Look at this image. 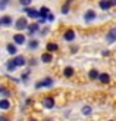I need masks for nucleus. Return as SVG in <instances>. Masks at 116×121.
<instances>
[{
  "mask_svg": "<svg viewBox=\"0 0 116 121\" xmlns=\"http://www.w3.org/2000/svg\"><path fill=\"white\" fill-rule=\"evenodd\" d=\"M16 30H18V31H22V30H25L27 27H29L28 25V22H27V19H25V18H19V19H18L16 21Z\"/></svg>",
  "mask_w": 116,
  "mask_h": 121,
  "instance_id": "nucleus-1",
  "label": "nucleus"
},
{
  "mask_svg": "<svg viewBox=\"0 0 116 121\" xmlns=\"http://www.w3.org/2000/svg\"><path fill=\"white\" fill-rule=\"evenodd\" d=\"M52 84H53V80H52V78H44L43 81H38L37 84H35V87H37V89H41V87H50Z\"/></svg>",
  "mask_w": 116,
  "mask_h": 121,
  "instance_id": "nucleus-2",
  "label": "nucleus"
},
{
  "mask_svg": "<svg viewBox=\"0 0 116 121\" xmlns=\"http://www.w3.org/2000/svg\"><path fill=\"white\" fill-rule=\"evenodd\" d=\"M25 12H27V15L29 16V18H41V15H40V10H37V9H31V8H25Z\"/></svg>",
  "mask_w": 116,
  "mask_h": 121,
  "instance_id": "nucleus-3",
  "label": "nucleus"
},
{
  "mask_svg": "<svg viewBox=\"0 0 116 121\" xmlns=\"http://www.w3.org/2000/svg\"><path fill=\"white\" fill-rule=\"evenodd\" d=\"M106 40H107V43H113V41L116 40V27L110 28V31L106 34Z\"/></svg>",
  "mask_w": 116,
  "mask_h": 121,
  "instance_id": "nucleus-4",
  "label": "nucleus"
},
{
  "mask_svg": "<svg viewBox=\"0 0 116 121\" xmlns=\"http://www.w3.org/2000/svg\"><path fill=\"white\" fill-rule=\"evenodd\" d=\"M96 16H97V15H96V12H94L93 9H90V10H87V12L84 13V19L87 21V22H90V21H93Z\"/></svg>",
  "mask_w": 116,
  "mask_h": 121,
  "instance_id": "nucleus-5",
  "label": "nucleus"
},
{
  "mask_svg": "<svg viewBox=\"0 0 116 121\" xmlns=\"http://www.w3.org/2000/svg\"><path fill=\"white\" fill-rule=\"evenodd\" d=\"M25 35L24 34H15L13 35V41H15V44H24L25 43Z\"/></svg>",
  "mask_w": 116,
  "mask_h": 121,
  "instance_id": "nucleus-6",
  "label": "nucleus"
},
{
  "mask_svg": "<svg viewBox=\"0 0 116 121\" xmlns=\"http://www.w3.org/2000/svg\"><path fill=\"white\" fill-rule=\"evenodd\" d=\"M63 39H65L66 41H72V40L75 39V31H74V30H68V31H65Z\"/></svg>",
  "mask_w": 116,
  "mask_h": 121,
  "instance_id": "nucleus-7",
  "label": "nucleus"
},
{
  "mask_svg": "<svg viewBox=\"0 0 116 121\" xmlns=\"http://www.w3.org/2000/svg\"><path fill=\"white\" fill-rule=\"evenodd\" d=\"M25 62H27V60H25V58H24V56H16L13 59V64L16 66H24V65H25Z\"/></svg>",
  "mask_w": 116,
  "mask_h": 121,
  "instance_id": "nucleus-8",
  "label": "nucleus"
},
{
  "mask_svg": "<svg viewBox=\"0 0 116 121\" xmlns=\"http://www.w3.org/2000/svg\"><path fill=\"white\" fill-rule=\"evenodd\" d=\"M43 104H44L46 108H53L54 106V100H53V98H46Z\"/></svg>",
  "mask_w": 116,
  "mask_h": 121,
  "instance_id": "nucleus-9",
  "label": "nucleus"
},
{
  "mask_svg": "<svg viewBox=\"0 0 116 121\" xmlns=\"http://www.w3.org/2000/svg\"><path fill=\"white\" fill-rule=\"evenodd\" d=\"M110 2H109V0H101V2H100V8L103 9V10H107L109 8H110Z\"/></svg>",
  "mask_w": 116,
  "mask_h": 121,
  "instance_id": "nucleus-10",
  "label": "nucleus"
},
{
  "mask_svg": "<svg viewBox=\"0 0 116 121\" xmlns=\"http://www.w3.org/2000/svg\"><path fill=\"white\" fill-rule=\"evenodd\" d=\"M0 24H2V25H12V18L10 16H3Z\"/></svg>",
  "mask_w": 116,
  "mask_h": 121,
  "instance_id": "nucleus-11",
  "label": "nucleus"
},
{
  "mask_svg": "<svg viewBox=\"0 0 116 121\" xmlns=\"http://www.w3.org/2000/svg\"><path fill=\"white\" fill-rule=\"evenodd\" d=\"M40 15H41V18H44V19H46V18L50 15V10H48V8H41V9H40Z\"/></svg>",
  "mask_w": 116,
  "mask_h": 121,
  "instance_id": "nucleus-12",
  "label": "nucleus"
},
{
  "mask_svg": "<svg viewBox=\"0 0 116 121\" xmlns=\"http://www.w3.org/2000/svg\"><path fill=\"white\" fill-rule=\"evenodd\" d=\"M52 55L50 53H43V56H41V60L43 62H46V64H48V62H52Z\"/></svg>",
  "mask_w": 116,
  "mask_h": 121,
  "instance_id": "nucleus-13",
  "label": "nucleus"
},
{
  "mask_svg": "<svg viewBox=\"0 0 116 121\" xmlns=\"http://www.w3.org/2000/svg\"><path fill=\"white\" fill-rule=\"evenodd\" d=\"M63 75H65V77L74 75V68H71V66H66V68L63 69Z\"/></svg>",
  "mask_w": 116,
  "mask_h": 121,
  "instance_id": "nucleus-14",
  "label": "nucleus"
},
{
  "mask_svg": "<svg viewBox=\"0 0 116 121\" xmlns=\"http://www.w3.org/2000/svg\"><path fill=\"white\" fill-rule=\"evenodd\" d=\"M99 80L101 81V83H109V80H110V77H109V74H106V72H104V74H100V77H99Z\"/></svg>",
  "mask_w": 116,
  "mask_h": 121,
  "instance_id": "nucleus-15",
  "label": "nucleus"
},
{
  "mask_svg": "<svg viewBox=\"0 0 116 121\" xmlns=\"http://www.w3.org/2000/svg\"><path fill=\"white\" fill-rule=\"evenodd\" d=\"M9 106H10V104H9L8 99H2V100H0V108H2V109H8Z\"/></svg>",
  "mask_w": 116,
  "mask_h": 121,
  "instance_id": "nucleus-16",
  "label": "nucleus"
},
{
  "mask_svg": "<svg viewBox=\"0 0 116 121\" xmlns=\"http://www.w3.org/2000/svg\"><path fill=\"white\" fill-rule=\"evenodd\" d=\"M28 28H29V34H34V33H37V31H38V28H40V27H38V24H32V25H29Z\"/></svg>",
  "mask_w": 116,
  "mask_h": 121,
  "instance_id": "nucleus-17",
  "label": "nucleus"
},
{
  "mask_svg": "<svg viewBox=\"0 0 116 121\" xmlns=\"http://www.w3.org/2000/svg\"><path fill=\"white\" fill-rule=\"evenodd\" d=\"M8 52L10 53V55H15V53L18 52L16 50V46L15 44H8Z\"/></svg>",
  "mask_w": 116,
  "mask_h": 121,
  "instance_id": "nucleus-18",
  "label": "nucleus"
},
{
  "mask_svg": "<svg viewBox=\"0 0 116 121\" xmlns=\"http://www.w3.org/2000/svg\"><path fill=\"white\" fill-rule=\"evenodd\" d=\"M99 77H100V74L96 69H91L90 71V78H91V80H96V78H99Z\"/></svg>",
  "mask_w": 116,
  "mask_h": 121,
  "instance_id": "nucleus-19",
  "label": "nucleus"
},
{
  "mask_svg": "<svg viewBox=\"0 0 116 121\" xmlns=\"http://www.w3.org/2000/svg\"><path fill=\"white\" fill-rule=\"evenodd\" d=\"M47 50H48V52H54V50H57V44H54V43H48V44H47Z\"/></svg>",
  "mask_w": 116,
  "mask_h": 121,
  "instance_id": "nucleus-20",
  "label": "nucleus"
},
{
  "mask_svg": "<svg viewBox=\"0 0 116 121\" xmlns=\"http://www.w3.org/2000/svg\"><path fill=\"white\" fill-rule=\"evenodd\" d=\"M9 2H10V0H0V9H2V10H4Z\"/></svg>",
  "mask_w": 116,
  "mask_h": 121,
  "instance_id": "nucleus-21",
  "label": "nucleus"
},
{
  "mask_svg": "<svg viewBox=\"0 0 116 121\" xmlns=\"http://www.w3.org/2000/svg\"><path fill=\"white\" fill-rule=\"evenodd\" d=\"M82 114H84V115H90V114H91V108L90 106H84L82 108Z\"/></svg>",
  "mask_w": 116,
  "mask_h": 121,
  "instance_id": "nucleus-22",
  "label": "nucleus"
},
{
  "mask_svg": "<svg viewBox=\"0 0 116 121\" xmlns=\"http://www.w3.org/2000/svg\"><path fill=\"white\" fill-rule=\"evenodd\" d=\"M62 12H63V13H68V12H69V2L63 4V8H62Z\"/></svg>",
  "mask_w": 116,
  "mask_h": 121,
  "instance_id": "nucleus-23",
  "label": "nucleus"
},
{
  "mask_svg": "<svg viewBox=\"0 0 116 121\" xmlns=\"http://www.w3.org/2000/svg\"><path fill=\"white\" fill-rule=\"evenodd\" d=\"M37 46H38V41H37V40H32V41H29V47H31V49H35Z\"/></svg>",
  "mask_w": 116,
  "mask_h": 121,
  "instance_id": "nucleus-24",
  "label": "nucleus"
},
{
  "mask_svg": "<svg viewBox=\"0 0 116 121\" xmlns=\"http://www.w3.org/2000/svg\"><path fill=\"white\" fill-rule=\"evenodd\" d=\"M31 2H32V0H19V3H21L22 6H25V8H27L28 4H31Z\"/></svg>",
  "mask_w": 116,
  "mask_h": 121,
  "instance_id": "nucleus-25",
  "label": "nucleus"
},
{
  "mask_svg": "<svg viewBox=\"0 0 116 121\" xmlns=\"http://www.w3.org/2000/svg\"><path fill=\"white\" fill-rule=\"evenodd\" d=\"M15 68H16V65L13 64V60H12V62H9V65H8V69H9V71H13Z\"/></svg>",
  "mask_w": 116,
  "mask_h": 121,
  "instance_id": "nucleus-26",
  "label": "nucleus"
},
{
  "mask_svg": "<svg viewBox=\"0 0 116 121\" xmlns=\"http://www.w3.org/2000/svg\"><path fill=\"white\" fill-rule=\"evenodd\" d=\"M2 95H3V96H8V95H9V92H8L6 89H2Z\"/></svg>",
  "mask_w": 116,
  "mask_h": 121,
  "instance_id": "nucleus-27",
  "label": "nucleus"
},
{
  "mask_svg": "<svg viewBox=\"0 0 116 121\" xmlns=\"http://www.w3.org/2000/svg\"><path fill=\"white\" fill-rule=\"evenodd\" d=\"M47 18H48V21H53V19H54V16H53V15H52V13H50V15H48V16H47Z\"/></svg>",
  "mask_w": 116,
  "mask_h": 121,
  "instance_id": "nucleus-28",
  "label": "nucleus"
},
{
  "mask_svg": "<svg viewBox=\"0 0 116 121\" xmlns=\"http://www.w3.org/2000/svg\"><path fill=\"white\" fill-rule=\"evenodd\" d=\"M109 2H110L112 6H116V0H109Z\"/></svg>",
  "mask_w": 116,
  "mask_h": 121,
  "instance_id": "nucleus-29",
  "label": "nucleus"
},
{
  "mask_svg": "<svg viewBox=\"0 0 116 121\" xmlns=\"http://www.w3.org/2000/svg\"><path fill=\"white\" fill-rule=\"evenodd\" d=\"M0 121H8V120H6V117H3V115H2V117H0Z\"/></svg>",
  "mask_w": 116,
  "mask_h": 121,
  "instance_id": "nucleus-30",
  "label": "nucleus"
},
{
  "mask_svg": "<svg viewBox=\"0 0 116 121\" xmlns=\"http://www.w3.org/2000/svg\"><path fill=\"white\" fill-rule=\"evenodd\" d=\"M46 121H52V120H46Z\"/></svg>",
  "mask_w": 116,
  "mask_h": 121,
  "instance_id": "nucleus-31",
  "label": "nucleus"
},
{
  "mask_svg": "<svg viewBox=\"0 0 116 121\" xmlns=\"http://www.w3.org/2000/svg\"><path fill=\"white\" fill-rule=\"evenodd\" d=\"M31 121H37V120H31Z\"/></svg>",
  "mask_w": 116,
  "mask_h": 121,
  "instance_id": "nucleus-32",
  "label": "nucleus"
}]
</instances>
